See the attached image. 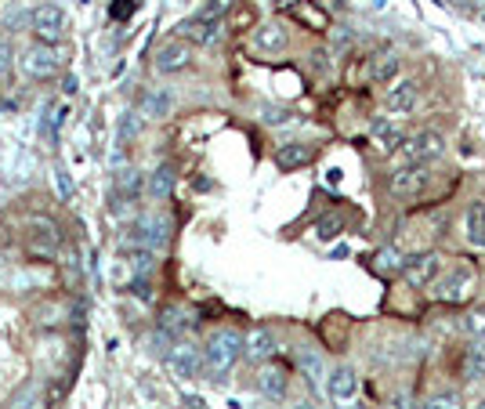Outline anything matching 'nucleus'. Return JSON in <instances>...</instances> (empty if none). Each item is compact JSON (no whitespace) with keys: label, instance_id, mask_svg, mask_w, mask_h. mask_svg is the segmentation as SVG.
Instances as JSON below:
<instances>
[{"label":"nucleus","instance_id":"obj_16","mask_svg":"<svg viewBox=\"0 0 485 409\" xmlns=\"http://www.w3.org/2000/svg\"><path fill=\"white\" fill-rule=\"evenodd\" d=\"M178 33H181V40H188V44H214L218 33H221V22H218L214 15H200V19L181 22Z\"/></svg>","mask_w":485,"mask_h":409},{"label":"nucleus","instance_id":"obj_5","mask_svg":"<svg viewBox=\"0 0 485 409\" xmlns=\"http://www.w3.org/2000/svg\"><path fill=\"white\" fill-rule=\"evenodd\" d=\"M446 261L438 250H420V254H406V268H403V279L413 286V290H431L435 279L442 275Z\"/></svg>","mask_w":485,"mask_h":409},{"label":"nucleus","instance_id":"obj_20","mask_svg":"<svg viewBox=\"0 0 485 409\" xmlns=\"http://www.w3.org/2000/svg\"><path fill=\"white\" fill-rule=\"evenodd\" d=\"M463 239L474 254H485V207L481 203H474V207H467V218H463Z\"/></svg>","mask_w":485,"mask_h":409},{"label":"nucleus","instance_id":"obj_9","mask_svg":"<svg viewBox=\"0 0 485 409\" xmlns=\"http://www.w3.org/2000/svg\"><path fill=\"white\" fill-rule=\"evenodd\" d=\"M167 366L174 370V377H200V370L207 366V355L196 348V344H188V341H181V344H174L170 352H167Z\"/></svg>","mask_w":485,"mask_h":409},{"label":"nucleus","instance_id":"obj_31","mask_svg":"<svg viewBox=\"0 0 485 409\" xmlns=\"http://www.w3.org/2000/svg\"><path fill=\"white\" fill-rule=\"evenodd\" d=\"M286 409H319V405H316V402H308V398H305V402H294V405H286Z\"/></svg>","mask_w":485,"mask_h":409},{"label":"nucleus","instance_id":"obj_19","mask_svg":"<svg viewBox=\"0 0 485 409\" xmlns=\"http://www.w3.org/2000/svg\"><path fill=\"white\" fill-rule=\"evenodd\" d=\"M58 243H62V236H58V229L51 222H33V229H30V254L51 257L58 250Z\"/></svg>","mask_w":485,"mask_h":409},{"label":"nucleus","instance_id":"obj_28","mask_svg":"<svg viewBox=\"0 0 485 409\" xmlns=\"http://www.w3.org/2000/svg\"><path fill=\"white\" fill-rule=\"evenodd\" d=\"M152 192L156 196H167L170 192V170L163 167V170H156V178H152Z\"/></svg>","mask_w":485,"mask_h":409},{"label":"nucleus","instance_id":"obj_34","mask_svg":"<svg viewBox=\"0 0 485 409\" xmlns=\"http://www.w3.org/2000/svg\"><path fill=\"white\" fill-rule=\"evenodd\" d=\"M481 286H485V272H481Z\"/></svg>","mask_w":485,"mask_h":409},{"label":"nucleus","instance_id":"obj_3","mask_svg":"<svg viewBox=\"0 0 485 409\" xmlns=\"http://www.w3.org/2000/svg\"><path fill=\"white\" fill-rule=\"evenodd\" d=\"M446 145H449V138L442 131L424 127V131H413L406 138V145L399 149V156H403V163H435V160L446 156Z\"/></svg>","mask_w":485,"mask_h":409},{"label":"nucleus","instance_id":"obj_6","mask_svg":"<svg viewBox=\"0 0 485 409\" xmlns=\"http://www.w3.org/2000/svg\"><path fill=\"white\" fill-rule=\"evenodd\" d=\"M420 109V80L403 76L384 91V113L387 117H413Z\"/></svg>","mask_w":485,"mask_h":409},{"label":"nucleus","instance_id":"obj_11","mask_svg":"<svg viewBox=\"0 0 485 409\" xmlns=\"http://www.w3.org/2000/svg\"><path fill=\"white\" fill-rule=\"evenodd\" d=\"M33 33H37L44 44L62 40V33H65V12H62L58 4H40V8L33 12Z\"/></svg>","mask_w":485,"mask_h":409},{"label":"nucleus","instance_id":"obj_27","mask_svg":"<svg viewBox=\"0 0 485 409\" xmlns=\"http://www.w3.org/2000/svg\"><path fill=\"white\" fill-rule=\"evenodd\" d=\"M341 232H344V218H341V214H326V218L316 225V236H319V239H337Z\"/></svg>","mask_w":485,"mask_h":409},{"label":"nucleus","instance_id":"obj_13","mask_svg":"<svg viewBox=\"0 0 485 409\" xmlns=\"http://www.w3.org/2000/svg\"><path fill=\"white\" fill-rule=\"evenodd\" d=\"M188 62H192V44L188 40H170L152 58L156 73H181V69H188Z\"/></svg>","mask_w":485,"mask_h":409},{"label":"nucleus","instance_id":"obj_26","mask_svg":"<svg viewBox=\"0 0 485 409\" xmlns=\"http://www.w3.org/2000/svg\"><path fill=\"white\" fill-rule=\"evenodd\" d=\"M117 192L127 196V199H134V196L142 192V174H138V170H124V174L117 178Z\"/></svg>","mask_w":485,"mask_h":409},{"label":"nucleus","instance_id":"obj_15","mask_svg":"<svg viewBox=\"0 0 485 409\" xmlns=\"http://www.w3.org/2000/svg\"><path fill=\"white\" fill-rule=\"evenodd\" d=\"M286 387H290L286 370L275 366V362H264L261 373H257V391H261L268 402H282V398H286Z\"/></svg>","mask_w":485,"mask_h":409},{"label":"nucleus","instance_id":"obj_12","mask_svg":"<svg viewBox=\"0 0 485 409\" xmlns=\"http://www.w3.org/2000/svg\"><path fill=\"white\" fill-rule=\"evenodd\" d=\"M275 352H279V341H275L272 326H254V330L243 337V355H247L250 362H261V366H264Z\"/></svg>","mask_w":485,"mask_h":409},{"label":"nucleus","instance_id":"obj_17","mask_svg":"<svg viewBox=\"0 0 485 409\" xmlns=\"http://www.w3.org/2000/svg\"><path fill=\"white\" fill-rule=\"evenodd\" d=\"M286 48H290V33L279 22H268V26H261L254 33V51L257 55H282Z\"/></svg>","mask_w":485,"mask_h":409},{"label":"nucleus","instance_id":"obj_18","mask_svg":"<svg viewBox=\"0 0 485 409\" xmlns=\"http://www.w3.org/2000/svg\"><path fill=\"white\" fill-rule=\"evenodd\" d=\"M316 160V149L305 145V142H286L275 149V167L279 170H298V167H308Z\"/></svg>","mask_w":485,"mask_h":409},{"label":"nucleus","instance_id":"obj_2","mask_svg":"<svg viewBox=\"0 0 485 409\" xmlns=\"http://www.w3.org/2000/svg\"><path fill=\"white\" fill-rule=\"evenodd\" d=\"M207 366H211V373H229L236 362H239V355H243V334L239 330H232V326H221V330H214L211 334V341H207Z\"/></svg>","mask_w":485,"mask_h":409},{"label":"nucleus","instance_id":"obj_14","mask_svg":"<svg viewBox=\"0 0 485 409\" xmlns=\"http://www.w3.org/2000/svg\"><path fill=\"white\" fill-rule=\"evenodd\" d=\"M326 395L333 402H351L359 395V373L351 366H337L326 373Z\"/></svg>","mask_w":485,"mask_h":409},{"label":"nucleus","instance_id":"obj_30","mask_svg":"<svg viewBox=\"0 0 485 409\" xmlns=\"http://www.w3.org/2000/svg\"><path fill=\"white\" fill-rule=\"evenodd\" d=\"M395 409H420V405L413 402V395H406V391H403V395H395Z\"/></svg>","mask_w":485,"mask_h":409},{"label":"nucleus","instance_id":"obj_24","mask_svg":"<svg viewBox=\"0 0 485 409\" xmlns=\"http://www.w3.org/2000/svg\"><path fill=\"white\" fill-rule=\"evenodd\" d=\"M420 409H463V398H460L456 391H438V395L424 398Z\"/></svg>","mask_w":485,"mask_h":409},{"label":"nucleus","instance_id":"obj_8","mask_svg":"<svg viewBox=\"0 0 485 409\" xmlns=\"http://www.w3.org/2000/svg\"><path fill=\"white\" fill-rule=\"evenodd\" d=\"M403 73V55L395 48H380L366 58V80L369 83H395Z\"/></svg>","mask_w":485,"mask_h":409},{"label":"nucleus","instance_id":"obj_32","mask_svg":"<svg viewBox=\"0 0 485 409\" xmlns=\"http://www.w3.org/2000/svg\"><path fill=\"white\" fill-rule=\"evenodd\" d=\"M467 409H485V395H481V398H474V402H471Z\"/></svg>","mask_w":485,"mask_h":409},{"label":"nucleus","instance_id":"obj_1","mask_svg":"<svg viewBox=\"0 0 485 409\" xmlns=\"http://www.w3.org/2000/svg\"><path fill=\"white\" fill-rule=\"evenodd\" d=\"M481 286V272L471 261H453L442 268V275L431 286V297L438 304H467L474 297V290Z\"/></svg>","mask_w":485,"mask_h":409},{"label":"nucleus","instance_id":"obj_29","mask_svg":"<svg viewBox=\"0 0 485 409\" xmlns=\"http://www.w3.org/2000/svg\"><path fill=\"white\" fill-rule=\"evenodd\" d=\"M261 113H264V117H261L264 124H286V120H290V113H286V109H272V106H264Z\"/></svg>","mask_w":485,"mask_h":409},{"label":"nucleus","instance_id":"obj_23","mask_svg":"<svg viewBox=\"0 0 485 409\" xmlns=\"http://www.w3.org/2000/svg\"><path fill=\"white\" fill-rule=\"evenodd\" d=\"M298 362H301V370H305V377L316 384V387H326V362H323V355L319 352H301L298 355Z\"/></svg>","mask_w":485,"mask_h":409},{"label":"nucleus","instance_id":"obj_10","mask_svg":"<svg viewBox=\"0 0 485 409\" xmlns=\"http://www.w3.org/2000/svg\"><path fill=\"white\" fill-rule=\"evenodd\" d=\"M369 135H373V145H377L380 152H399V149L406 145V138H410V131H406L395 117H380V120H373Z\"/></svg>","mask_w":485,"mask_h":409},{"label":"nucleus","instance_id":"obj_25","mask_svg":"<svg viewBox=\"0 0 485 409\" xmlns=\"http://www.w3.org/2000/svg\"><path fill=\"white\" fill-rule=\"evenodd\" d=\"M463 330H467V337H485V304H478V309H471L463 316Z\"/></svg>","mask_w":485,"mask_h":409},{"label":"nucleus","instance_id":"obj_33","mask_svg":"<svg viewBox=\"0 0 485 409\" xmlns=\"http://www.w3.org/2000/svg\"><path fill=\"white\" fill-rule=\"evenodd\" d=\"M337 409H359V405H344V402H337Z\"/></svg>","mask_w":485,"mask_h":409},{"label":"nucleus","instance_id":"obj_21","mask_svg":"<svg viewBox=\"0 0 485 409\" xmlns=\"http://www.w3.org/2000/svg\"><path fill=\"white\" fill-rule=\"evenodd\" d=\"M460 373H463V380H481L485 377V337H471V344L463 348Z\"/></svg>","mask_w":485,"mask_h":409},{"label":"nucleus","instance_id":"obj_22","mask_svg":"<svg viewBox=\"0 0 485 409\" xmlns=\"http://www.w3.org/2000/svg\"><path fill=\"white\" fill-rule=\"evenodd\" d=\"M373 268L380 272V275H403V268H406V254L403 250H395V247H380L377 254H373Z\"/></svg>","mask_w":485,"mask_h":409},{"label":"nucleus","instance_id":"obj_7","mask_svg":"<svg viewBox=\"0 0 485 409\" xmlns=\"http://www.w3.org/2000/svg\"><path fill=\"white\" fill-rule=\"evenodd\" d=\"M62 69V51L55 48V44H33L26 55H22V73L26 76H33V80H48V76H55Z\"/></svg>","mask_w":485,"mask_h":409},{"label":"nucleus","instance_id":"obj_4","mask_svg":"<svg viewBox=\"0 0 485 409\" xmlns=\"http://www.w3.org/2000/svg\"><path fill=\"white\" fill-rule=\"evenodd\" d=\"M431 163H399L392 174H387V192L399 199H417L424 196L428 181H431Z\"/></svg>","mask_w":485,"mask_h":409}]
</instances>
